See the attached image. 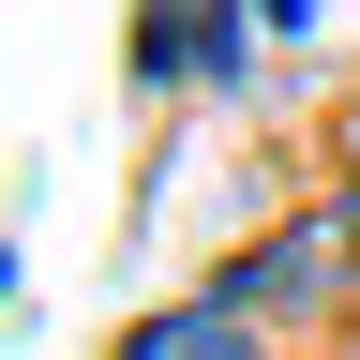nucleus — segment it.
<instances>
[{"label": "nucleus", "mask_w": 360, "mask_h": 360, "mask_svg": "<svg viewBox=\"0 0 360 360\" xmlns=\"http://www.w3.org/2000/svg\"><path fill=\"white\" fill-rule=\"evenodd\" d=\"M360 285V210H300V225H270L255 255H225V315H330Z\"/></svg>", "instance_id": "nucleus-1"}, {"label": "nucleus", "mask_w": 360, "mask_h": 360, "mask_svg": "<svg viewBox=\"0 0 360 360\" xmlns=\"http://www.w3.org/2000/svg\"><path fill=\"white\" fill-rule=\"evenodd\" d=\"M135 60L150 75H240V0H150L135 15Z\"/></svg>", "instance_id": "nucleus-2"}, {"label": "nucleus", "mask_w": 360, "mask_h": 360, "mask_svg": "<svg viewBox=\"0 0 360 360\" xmlns=\"http://www.w3.org/2000/svg\"><path fill=\"white\" fill-rule=\"evenodd\" d=\"M120 360H255V315L180 300V315H150V330H120Z\"/></svg>", "instance_id": "nucleus-3"}, {"label": "nucleus", "mask_w": 360, "mask_h": 360, "mask_svg": "<svg viewBox=\"0 0 360 360\" xmlns=\"http://www.w3.org/2000/svg\"><path fill=\"white\" fill-rule=\"evenodd\" d=\"M270 15H285V30H300V15H315V0H270Z\"/></svg>", "instance_id": "nucleus-4"}]
</instances>
